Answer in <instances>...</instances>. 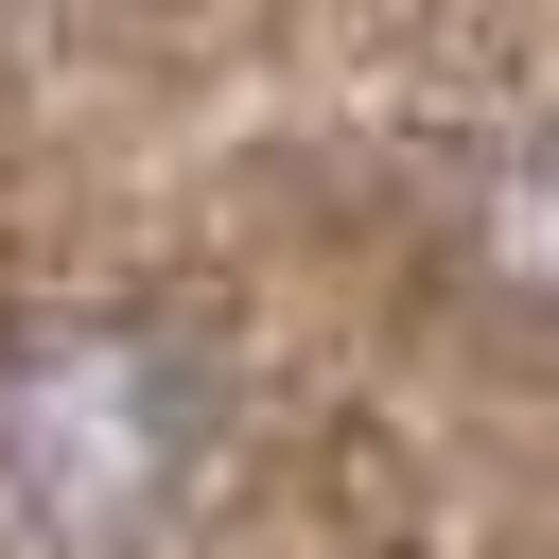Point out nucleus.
Returning <instances> with one entry per match:
<instances>
[{"label":"nucleus","instance_id":"obj_2","mask_svg":"<svg viewBox=\"0 0 559 559\" xmlns=\"http://www.w3.org/2000/svg\"><path fill=\"white\" fill-rule=\"evenodd\" d=\"M507 262L559 280V157H524V192H507Z\"/></svg>","mask_w":559,"mask_h":559},{"label":"nucleus","instance_id":"obj_1","mask_svg":"<svg viewBox=\"0 0 559 559\" xmlns=\"http://www.w3.org/2000/svg\"><path fill=\"white\" fill-rule=\"evenodd\" d=\"M210 489V367L140 314H35L0 349V507L70 559L175 542Z\"/></svg>","mask_w":559,"mask_h":559}]
</instances>
